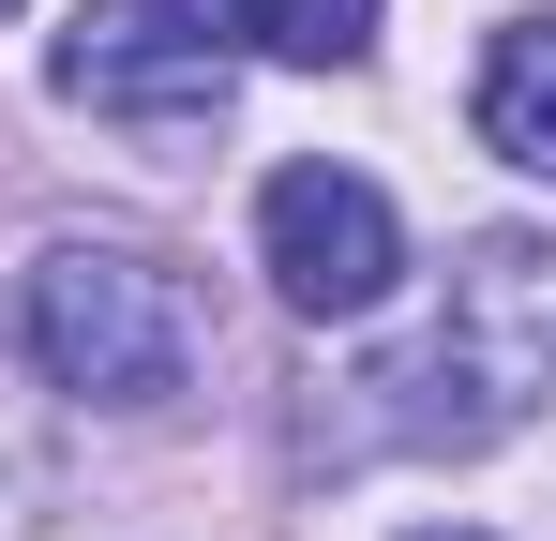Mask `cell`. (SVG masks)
<instances>
[{
	"label": "cell",
	"instance_id": "2",
	"mask_svg": "<svg viewBox=\"0 0 556 541\" xmlns=\"http://www.w3.org/2000/svg\"><path fill=\"white\" fill-rule=\"evenodd\" d=\"M226 90H241V61L195 0H91L61 30V105H91L121 136H211Z\"/></svg>",
	"mask_w": 556,
	"mask_h": 541
},
{
	"label": "cell",
	"instance_id": "1",
	"mask_svg": "<svg viewBox=\"0 0 556 541\" xmlns=\"http://www.w3.org/2000/svg\"><path fill=\"white\" fill-rule=\"evenodd\" d=\"M15 347L76 406H166L195 376V347H211V316L151 241H46L30 286H15Z\"/></svg>",
	"mask_w": 556,
	"mask_h": 541
},
{
	"label": "cell",
	"instance_id": "3",
	"mask_svg": "<svg viewBox=\"0 0 556 541\" xmlns=\"http://www.w3.org/2000/svg\"><path fill=\"white\" fill-rule=\"evenodd\" d=\"M256 270L286 286V316H376L406 270V226L362 166H271L256 180Z\"/></svg>",
	"mask_w": 556,
	"mask_h": 541
},
{
	"label": "cell",
	"instance_id": "7",
	"mask_svg": "<svg viewBox=\"0 0 556 541\" xmlns=\"http://www.w3.org/2000/svg\"><path fill=\"white\" fill-rule=\"evenodd\" d=\"M0 15H15V0H0Z\"/></svg>",
	"mask_w": 556,
	"mask_h": 541
},
{
	"label": "cell",
	"instance_id": "6",
	"mask_svg": "<svg viewBox=\"0 0 556 541\" xmlns=\"http://www.w3.org/2000/svg\"><path fill=\"white\" fill-rule=\"evenodd\" d=\"M406 541H481V527H406Z\"/></svg>",
	"mask_w": 556,
	"mask_h": 541
},
{
	"label": "cell",
	"instance_id": "5",
	"mask_svg": "<svg viewBox=\"0 0 556 541\" xmlns=\"http://www.w3.org/2000/svg\"><path fill=\"white\" fill-rule=\"evenodd\" d=\"M226 30L256 61H301V76H346L376 46V0H226Z\"/></svg>",
	"mask_w": 556,
	"mask_h": 541
},
{
	"label": "cell",
	"instance_id": "4",
	"mask_svg": "<svg viewBox=\"0 0 556 541\" xmlns=\"http://www.w3.org/2000/svg\"><path fill=\"white\" fill-rule=\"evenodd\" d=\"M481 151H511L527 180H556V15H511L481 46Z\"/></svg>",
	"mask_w": 556,
	"mask_h": 541
}]
</instances>
